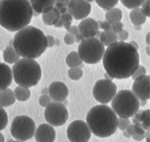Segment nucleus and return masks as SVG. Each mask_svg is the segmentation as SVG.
Masks as SVG:
<instances>
[{"label":"nucleus","mask_w":150,"mask_h":142,"mask_svg":"<svg viewBox=\"0 0 150 142\" xmlns=\"http://www.w3.org/2000/svg\"><path fill=\"white\" fill-rule=\"evenodd\" d=\"M144 0H120L121 3L127 9H133L139 8Z\"/></svg>","instance_id":"c756f323"},{"label":"nucleus","mask_w":150,"mask_h":142,"mask_svg":"<svg viewBox=\"0 0 150 142\" xmlns=\"http://www.w3.org/2000/svg\"><path fill=\"white\" fill-rule=\"evenodd\" d=\"M40 14L36 12L35 11H33V16L35 17H37L39 16Z\"/></svg>","instance_id":"13d9d810"},{"label":"nucleus","mask_w":150,"mask_h":142,"mask_svg":"<svg viewBox=\"0 0 150 142\" xmlns=\"http://www.w3.org/2000/svg\"><path fill=\"white\" fill-rule=\"evenodd\" d=\"M99 28L103 30L105 32H109L111 31V25L108 21H98L97 22Z\"/></svg>","instance_id":"e433bc0d"},{"label":"nucleus","mask_w":150,"mask_h":142,"mask_svg":"<svg viewBox=\"0 0 150 142\" xmlns=\"http://www.w3.org/2000/svg\"><path fill=\"white\" fill-rule=\"evenodd\" d=\"M140 121L145 130L150 129V109L141 111Z\"/></svg>","instance_id":"cd10ccee"},{"label":"nucleus","mask_w":150,"mask_h":142,"mask_svg":"<svg viewBox=\"0 0 150 142\" xmlns=\"http://www.w3.org/2000/svg\"><path fill=\"white\" fill-rule=\"evenodd\" d=\"M0 142H5L4 136L1 132H0Z\"/></svg>","instance_id":"5fc2aeb1"},{"label":"nucleus","mask_w":150,"mask_h":142,"mask_svg":"<svg viewBox=\"0 0 150 142\" xmlns=\"http://www.w3.org/2000/svg\"><path fill=\"white\" fill-rule=\"evenodd\" d=\"M105 77L106 80H109L112 81L113 80V78L110 75L106 73L105 74Z\"/></svg>","instance_id":"603ef678"},{"label":"nucleus","mask_w":150,"mask_h":142,"mask_svg":"<svg viewBox=\"0 0 150 142\" xmlns=\"http://www.w3.org/2000/svg\"><path fill=\"white\" fill-rule=\"evenodd\" d=\"M107 21L111 25L120 21L122 18V12L117 8H113L108 10L105 14Z\"/></svg>","instance_id":"b1692460"},{"label":"nucleus","mask_w":150,"mask_h":142,"mask_svg":"<svg viewBox=\"0 0 150 142\" xmlns=\"http://www.w3.org/2000/svg\"><path fill=\"white\" fill-rule=\"evenodd\" d=\"M112 110L120 117H132L139 109V99L130 90L119 91L112 100Z\"/></svg>","instance_id":"423d86ee"},{"label":"nucleus","mask_w":150,"mask_h":142,"mask_svg":"<svg viewBox=\"0 0 150 142\" xmlns=\"http://www.w3.org/2000/svg\"><path fill=\"white\" fill-rule=\"evenodd\" d=\"M145 138H150V131H148L146 132H145Z\"/></svg>","instance_id":"bf43d9fd"},{"label":"nucleus","mask_w":150,"mask_h":142,"mask_svg":"<svg viewBox=\"0 0 150 142\" xmlns=\"http://www.w3.org/2000/svg\"><path fill=\"white\" fill-rule=\"evenodd\" d=\"M105 52V46L96 37L83 40L78 47L80 58L83 62L90 65L99 62Z\"/></svg>","instance_id":"0eeeda50"},{"label":"nucleus","mask_w":150,"mask_h":142,"mask_svg":"<svg viewBox=\"0 0 150 142\" xmlns=\"http://www.w3.org/2000/svg\"><path fill=\"white\" fill-rule=\"evenodd\" d=\"M118 39L120 41L125 42L128 38L129 34L128 32L126 30L123 29L118 33Z\"/></svg>","instance_id":"ea45409f"},{"label":"nucleus","mask_w":150,"mask_h":142,"mask_svg":"<svg viewBox=\"0 0 150 142\" xmlns=\"http://www.w3.org/2000/svg\"><path fill=\"white\" fill-rule=\"evenodd\" d=\"M150 77L146 75L135 80L133 84L132 92L140 100L149 99Z\"/></svg>","instance_id":"ddd939ff"},{"label":"nucleus","mask_w":150,"mask_h":142,"mask_svg":"<svg viewBox=\"0 0 150 142\" xmlns=\"http://www.w3.org/2000/svg\"><path fill=\"white\" fill-rule=\"evenodd\" d=\"M54 26L55 28H61L63 27V24L60 20H59Z\"/></svg>","instance_id":"8fccbe9b"},{"label":"nucleus","mask_w":150,"mask_h":142,"mask_svg":"<svg viewBox=\"0 0 150 142\" xmlns=\"http://www.w3.org/2000/svg\"><path fill=\"white\" fill-rule=\"evenodd\" d=\"M70 1H71V0H70Z\"/></svg>","instance_id":"338daca9"},{"label":"nucleus","mask_w":150,"mask_h":142,"mask_svg":"<svg viewBox=\"0 0 150 142\" xmlns=\"http://www.w3.org/2000/svg\"><path fill=\"white\" fill-rule=\"evenodd\" d=\"M129 17L131 21L135 26L144 24L147 18L139 7L132 9L130 13Z\"/></svg>","instance_id":"412c9836"},{"label":"nucleus","mask_w":150,"mask_h":142,"mask_svg":"<svg viewBox=\"0 0 150 142\" xmlns=\"http://www.w3.org/2000/svg\"><path fill=\"white\" fill-rule=\"evenodd\" d=\"M68 75L72 80H79L82 77L83 70L79 67L70 68L68 71Z\"/></svg>","instance_id":"c85d7f7f"},{"label":"nucleus","mask_w":150,"mask_h":142,"mask_svg":"<svg viewBox=\"0 0 150 142\" xmlns=\"http://www.w3.org/2000/svg\"><path fill=\"white\" fill-rule=\"evenodd\" d=\"M45 108V119L50 125L53 126H60L67 122L69 113L63 103L51 102Z\"/></svg>","instance_id":"1a4fd4ad"},{"label":"nucleus","mask_w":150,"mask_h":142,"mask_svg":"<svg viewBox=\"0 0 150 142\" xmlns=\"http://www.w3.org/2000/svg\"><path fill=\"white\" fill-rule=\"evenodd\" d=\"M16 101L14 92L11 89L7 88L0 91V107H8L13 104Z\"/></svg>","instance_id":"f3484780"},{"label":"nucleus","mask_w":150,"mask_h":142,"mask_svg":"<svg viewBox=\"0 0 150 142\" xmlns=\"http://www.w3.org/2000/svg\"><path fill=\"white\" fill-rule=\"evenodd\" d=\"M146 52L149 56L150 55V46H148L146 48Z\"/></svg>","instance_id":"6e6d98bb"},{"label":"nucleus","mask_w":150,"mask_h":142,"mask_svg":"<svg viewBox=\"0 0 150 142\" xmlns=\"http://www.w3.org/2000/svg\"><path fill=\"white\" fill-rule=\"evenodd\" d=\"M32 9L40 14L42 13L44 10L54 6L55 0H29Z\"/></svg>","instance_id":"a211bd4d"},{"label":"nucleus","mask_w":150,"mask_h":142,"mask_svg":"<svg viewBox=\"0 0 150 142\" xmlns=\"http://www.w3.org/2000/svg\"><path fill=\"white\" fill-rule=\"evenodd\" d=\"M36 128L35 123L32 118L27 116H18L13 120L10 131L16 140L25 141L34 136Z\"/></svg>","instance_id":"6e6552de"},{"label":"nucleus","mask_w":150,"mask_h":142,"mask_svg":"<svg viewBox=\"0 0 150 142\" xmlns=\"http://www.w3.org/2000/svg\"><path fill=\"white\" fill-rule=\"evenodd\" d=\"M67 31L68 33H69L72 35V36L74 37L79 33L78 26H75V25L71 26L70 28Z\"/></svg>","instance_id":"37998d69"},{"label":"nucleus","mask_w":150,"mask_h":142,"mask_svg":"<svg viewBox=\"0 0 150 142\" xmlns=\"http://www.w3.org/2000/svg\"><path fill=\"white\" fill-rule=\"evenodd\" d=\"M16 51L25 58H38L47 48V38L41 30L30 26L17 32L13 40Z\"/></svg>","instance_id":"7ed1b4c3"},{"label":"nucleus","mask_w":150,"mask_h":142,"mask_svg":"<svg viewBox=\"0 0 150 142\" xmlns=\"http://www.w3.org/2000/svg\"><path fill=\"white\" fill-rule=\"evenodd\" d=\"M8 121L7 113L4 108L0 107V131L6 127Z\"/></svg>","instance_id":"2f4dec72"},{"label":"nucleus","mask_w":150,"mask_h":142,"mask_svg":"<svg viewBox=\"0 0 150 142\" xmlns=\"http://www.w3.org/2000/svg\"><path fill=\"white\" fill-rule=\"evenodd\" d=\"M123 24L120 21L114 23L111 25V31L115 33H118L123 30Z\"/></svg>","instance_id":"4c0bfd02"},{"label":"nucleus","mask_w":150,"mask_h":142,"mask_svg":"<svg viewBox=\"0 0 150 142\" xmlns=\"http://www.w3.org/2000/svg\"><path fill=\"white\" fill-rule=\"evenodd\" d=\"M33 11L29 0H1L0 26L10 32L18 31L29 25Z\"/></svg>","instance_id":"f03ea898"},{"label":"nucleus","mask_w":150,"mask_h":142,"mask_svg":"<svg viewBox=\"0 0 150 142\" xmlns=\"http://www.w3.org/2000/svg\"><path fill=\"white\" fill-rule=\"evenodd\" d=\"M49 96L54 102H63L69 95L67 87L62 82L56 81L52 82L48 88Z\"/></svg>","instance_id":"4468645a"},{"label":"nucleus","mask_w":150,"mask_h":142,"mask_svg":"<svg viewBox=\"0 0 150 142\" xmlns=\"http://www.w3.org/2000/svg\"><path fill=\"white\" fill-rule=\"evenodd\" d=\"M47 43V48H52L55 45L56 41L54 38L51 35L46 36Z\"/></svg>","instance_id":"79ce46f5"},{"label":"nucleus","mask_w":150,"mask_h":142,"mask_svg":"<svg viewBox=\"0 0 150 142\" xmlns=\"http://www.w3.org/2000/svg\"><path fill=\"white\" fill-rule=\"evenodd\" d=\"M119 1V0H96L99 6L107 11L115 7Z\"/></svg>","instance_id":"bb28decb"},{"label":"nucleus","mask_w":150,"mask_h":142,"mask_svg":"<svg viewBox=\"0 0 150 142\" xmlns=\"http://www.w3.org/2000/svg\"><path fill=\"white\" fill-rule=\"evenodd\" d=\"M79 33L84 32L96 31H98V23L92 18H86L81 21L78 26Z\"/></svg>","instance_id":"6ab92c4d"},{"label":"nucleus","mask_w":150,"mask_h":142,"mask_svg":"<svg viewBox=\"0 0 150 142\" xmlns=\"http://www.w3.org/2000/svg\"><path fill=\"white\" fill-rule=\"evenodd\" d=\"M12 142H25L23 141H20V140H16V141H13Z\"/></svg>","instance_id":"052dcab7"},{"label":"nucleus","mask_w":150,"mask_h":142,"mask_svg":"<svg viewBox=\"0 0 150 142\" xmlns=\"http://www.w3.org/2000/svg\"><path fill=\"white\" fill-rule=\"evenodd\" d=\"M141 8L143 13L148 17H150V0H144L142 5Z\"/></svg>","instance_id":"c9c22d12"},{"label":"nucleus","mask_w":150,"mask_h":142,"mask_svg":"<svg viewBox=\"0 0 150 142\" xmlns=\"http://www.w3.org/2000/svg\"><path fill=\"white\" fill-rule=\"evenodd\" d=\"M13 92L16 99L20 102H25L30 97V91L29 88L26 87L18 86Z\"/></svg>","instance_id":"393cba45"},{"label":"nucleus","mask_w":150,"mask_h":142,"mask_svg":"<svg viewBox=\"0 0 150 142\" xmlns=\"http://www.w3.org/2000/svg\"><path fill=\"white\" fill-rule=\"evenodd\" d=\"M69 1L70 0H55V2L62 3L67 7Z\"/></svg>","instance_id":"49530a36"},{"label":"nucleus","mask_w":150,"mask_h":142,"mask_svg":"<svg viewBox=\"0 0 150 142\" xmlns=\"http://www.w3.org/2000/svg\"><path fill=\"white\" fill-rule=\"evenodd\" d=\"M1 0H0V2H1Z\"/></svg>","instance_id":"69168bd1"},{"label":"nucleus","mask_w":150,"mask_h":142,"mask_svg":"<svg viewBox=\"0 0 150 142\" xmlns=\"http://www.w3.org/2000/svg\"><path fill=\"white\" fill-rule=\"evenodd\" d=\"M146 70L145 67L142 65H139L131 77H132V79L134 80H135L139 78L146 75Z\"/></svg>","instance_id":"473e14b6"},{"label":"nucleus","mask_w":150,"mask_h":142,"mask_svg":"<svg viewBox=\"0 0 150 142\" xmlns=\"http://www.w3.org/2000/svg\"><path fill=\"white\" fill-rule=\"evenodd\" d=\"M132 136V137L134 139L136 140V141H140L144 139V138H145V133L143 134L140 135L135 133Z\"/></svg>","instance_id":"c03bdc74"},{"label":"nucleus","mask_w":150,"mask_h":142,"mask_svg":"<svg viewBox=\"0 0 150 142\" xmlns=\"http://www.w3.org/2000/svg\"><path fill=\"white\" fill-rule=\"evenodd\" d=\"M99 38L100 41L105 46H109L118 40L117 34L112 31L101 32Z\"/></svg>","instance_id":"5701e85b"},{"label":"nucleus","mask_w":150,"mask_h":142,"mask_svg":"<svg viewBox=\"0 0 150 142\" xmlns=\"http://www.w3.org/2000/svg\"><path fill=\"white\" fill-rule=\"evenodd\" d=\"M146 139V142H150V138H147Z\"/></svg>","instance_id":"e2e57ef3"},{"label":"nucleus","mask_w":150,"mask_h":142,"mask_svg":"<svg viewBox=\"0 0 150 142\" xmlns=\"http://www.w3.org/2000/svg\"><path fill=\"white\" fill-rule=\"evenodd\" d=\"M129 43L134 48H135L136 50H138V49H139V45H138L136 41H132L130 42Z\"/></svg>","instance_id":"de8ad7c7"},{"label":"nucleus","mask_w":150,"mask_h":142,"mask_svg":"<svg viewBox=\"0 0 150 142\" xmlns=\"http://www.w3.org/2000/svg\"><path fill=\"white\" fill-rule=\"evenodd\" d=\"M67 65L70 68L80 67L82 64L83 61L78 52L73 51L68 55L66 59Z\"/></svg>","instance_id":"a878e982"},{"label":"nucleus","mask_w":150,"mask_h":142,"mask_svg":"<svg viewBox=\"0 0 150 142\" xmlns=\"http://www.w3.org/2000/svg\"><path fill=\"white\" fill-rule=\"evenodd\" d=\"M12 70L15 82L28 88L38 84L42 77L41 67L34 59H19L13 65Z\"/></svg>","instance_id":"39448f33"},{"label":"nucleus","mask_w":150,"mask_h":142,"mask_svg":"<svg viewBox=\"0 0 150 142\" xmlns=\"http://www.w3.org/2000/svg\"><path fill=\"white\" fill-rule=\"evenodd\" d=\"M56 135L55 130L52 125L43 124L36 129L34 136L37 142H54Z\"/></svg>","instance_id":"2eb2a0df"},{"label":"nucleus","mask_w":150,"mask_h":142,"mask_svg":"<svg viewBox=\"0 0 150 142\" xmlns=\"http://www.w3.org/2000/svg\"><path fill=\"white\" fill-rule=\"evenodd\" d=\"M13 141V140L10 139L9 140H8L6 142H12Z\"/></svg>","instance_id":"0e129e2a"},{"label":"nucleus","mask_w":150,"mask_h":142,"mask_svg":"<svg viewBox=\"0 0 150 142\" xmlns=\"http://www.w3.org/2000/svg\"><path fill=\"white\" fill-rule=\"evenodd\" d=\"M73 18L71 15L69 13L67 12L61 15L60 20L63 24V27L67 31L71 27Z\"/></svg>","instance_id":"7c9ffc66"},{"label":"nucleus","mask_w":150,"mask_h":142,"mask_svg":"<svg viewBox=\"0 0 150 142\" xmlns=\"http://www.w3.org/2000/svg\"><path fill=\"white\" fill-rule=\"evenodd\" d=\"M150 32H149L147 34L146 36V43L148 45L150 46Z\"/></svg>","instance_id":"3c124183"},{"label":"nucleus","mask_w":150,"mask_h":142,"mask_svg":"<svg viewBox=\"0 0 150 142\" xmlns=\"http://www.w3.org/2000/svg\"><path fill=\"white\" fill-rule=\"evenodd\" d=\"M20 57L12 46H8L3 52V58L8 64H15L19 60Z\"/></svg>","instance_id":"4be33fe9"},{"label":"nucleus","mask_w":150,"mask_h":142,"mask_svg":"<svg viewBox=\"0 0 150 142\" xmlns=\"http://www.w3.org/2000/svg\"><path fill=\"white\" fill-rule=\"evenodd\" d=\"M58 10L59 13H60L61 15L62 14L65 13L67 12V7H64L61 8V9H60Z\"/></svg>","instance_id":"09e8293b"},{"label":"nucleus","mask_w":150,"mask_h":142,"mask_svg":"<svg viewBox=\"0 0 150 142\" xmlns=\"http://www.w3.org/2000/svg\"><path fill=\"white\" fill-rule=\"evenodd\" d=\"M64 41L66 44L67 45L74 44L75 42V37L67 32L66 33L64 38Z\"/></svg>","instance_id":"58836bf2"},{"label":"nucleus","mask_w":150,"mask_h":142,"mask_svg":"<svg viewBox=\"0 0 150 142\" xmlns=\"http://www.w3.org/2000/svg\"><path fill=\"white\" fill-rule=\"evenodd\" d=\"M85 1H86L88 2H92L94 0H85Z\"/></svg>","instance_id":"680f3d73"},{"label":"nucleus","mask_w":150,"mask_h":142,"mask_svg":"<svg viewBox=\"0 0 150 142\" xmlns=\"http://www.w3.org/2000/svg\"><path fill=\"white\" fill-rule=\"evenodd\" d=\"M123 134L127 138H130L131 136H130L129 135L128 133L127 132V131H126V130H124L123 131Z\"/></svg>","instance_id":"4d7b16f0"},{"label":"nucleus","mask_w":150,"mask_h":142,"mask_svg":"<svg viewBox=\"0 0 150 142\" xmlns=\"http://www.w3.org/2000/svg\"><path fill=\"white\" fill-rule=\"evenodd\" d=\"M126 131L130 136H132L135 133L134 129V125H130L127 129Z\"/></svg>","instance_id":"a18cd8bd"},{"label":"nucleus","mask_w":150,"mask_h":142,"mask_svg":"<svg viewBox=\"0 0 150 142\" xmlns=\"http://www.w3.org/2000/svg\"><path fill=\"white\" fill-rule=\"evenodd\" d=\"M117 89L116 85L112 81L106 79L99 80L93 88V96L98 102L108 104L116 94Z\"/></svg>","instance_id":"9d476101"},{"label":"nucleus","mask_w":150,"mask_h":142,"mask_svg":"<svg viewBox=\"0 0 150 142\" xmlns=\"http://www.w3.org/2000/svg\"><path fill=\"white\" fill-rule=\"evenodd\" d=\"M60 13L55 6L49 12L42 14L43 21L48 26H54L60 20Z\"/></svg>","instance_id":"aec40b11"},{"label":"nucleus","mask_w":150,"mask_h":142,"mask_svg":"<svg viewBox=\"0 0 150 142\" xmlns=\"http://www.w3.org/2000/svg\"><path fill=\"white\" fill-rule=\"evenodd\" d=\"M12 70L7 65L0 62V91L8 88L12 83Z\"/></svg>","instance_id":"dca6fc26"},{"label":"nucleus","mask_w":150,"mask_h":142,"mask_svg":"<svg viewBox=\"0 0 150 142\" xmlns=\"http://www.w3.org/2000/svg\"><path fill=\"white\" fill-rule=\"evenodd\" d=\"M68 12L76 20L87 17L91 11V6L85 0H71L67 6Z\"/></svg>","instance_id":"f8f14e48"},{"label":"nucleus","mask_w":150,"mask_h":142,"mask_svg":"<svg viewBox=\"0 0 150 142\" xmlns=\"http://www.w3.org/2000/svg\"><path fill=\"white\" fill-rule=\"evenodd\" d=\"M131 124L130 120L129 118L120 117L118 121V127L121 131H123L126 130L128 127Z\"/></svg>","instance_id":"72a5a7b5"},{"label":"nucleus","mask_w":150,"mask_h":142,"mask_svg":"<svg viewBox=\"0 0 150 142\" xmlns=\"http://www.w3.org/2000/svg\"><path fill=\"white\" fill-rule=\"evenodd\" d=\"M67 135L71 142H88L91 133L86 123L82 120H76L69 125Z\"/></svg>","instance_id":"9b49d317"},{"label":"nucleus","mask_w":150,"mask_h":142,"mask_svg":"<svg viewBox=\"0 0 150 142\" xmlns=\"http://www.w3.org/2000/svg\"><path fill=\"white\" fill-rule=\"evenodd\" d=\"M140 106L144 107L147 104V101L146 100H140L139 101Z\"/></svg>","instance_id":"864d4df0"},{"label":"nucleus","mask_w":150,"mask_h":142,"mask_svg":"<svg viewBox=\"0 0 150 142\" xmlns=\"http://www.w3.org/2000/svg\"><path fill=\"white\" fill-rule=\"evenodd\" d=\"M135 133L138 134H143L145 133V129L143 127L142 124L137 123L134 125Z\"/></svg>","instance_id":"a19ab883"},{"label":"nucleus","mask_w":150,"mask_h":142,"mask_svg":"<svg viewBox=\"0 0 150 142\" xmlns=\"http://www.w3.org/2000/svg\"><path fill=\"white\" fill-rule=\"evenodd\" d=\"M103 58L107 73L118 80L130 77L139 65L137 50L125 42L118 41L109 45Z\"/></svg>","instance_id":"f257e3e1"},{"label":"nucleus","mask_w":150,"mask_h":142,"mask_svg":"<svg viewBox=\"0 0 150 142\" xmlns=\"http://www.w3.org/2000/svg\"><path fill=\"white\" fill-rule=\"evenodd\" d=\"M51 99L50 96L47 94H43L39 99V102L40 106L43 107H46L51 102Z\"/></svg>","instance_id":"f704fd0d"},{"label":"nucleus","mask_w":150,"mask_h":142,"mask_svg":"<svg viewBox=\"0 0 150 142\" xmlns=\"http://www.w3.org/2000/svg\"><path fill=\"white\" fill-rule=\"evenodd\" d=\"M118 119L110 107L99 105L92 108L86 116V121L91 132L100 138L113 134L117 129Z\"/></svg>","instance_id":"20e7f679"}]
</instances>
